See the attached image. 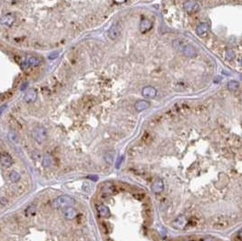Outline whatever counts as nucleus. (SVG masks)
I'll use <instances>...</instances> for the list:
<instances>
[{
  "label": "nucleus",
  "instance_id": "nucleus-11",
  "mask_svg": "<svg viewBox=\"0 0 242 241\" xmlns=\"http://www.w3.org/2000/svg\"><path fill=\"white\" fill-rule=\"evenodd\" d=\"M187 224V220L184 216H179L176 220L173 221V227L178 229H182Z\"/></svg>",
  "mask_w": 242,
  "mask_h": 241
},
{
  "label": "nucleus",
  "instance_id": "nucleus-16",
  "mask_svg": "<svg viewBox=\"0 0 242 241\" xmlns=\"http://www.w3.org/2000/svg\"><path fill=\"white\" fill-rule=\"evenodd\" d=\"M63 215H64L65 217L67 218V220H73V218H75L77 216V211L74 208L68 207L66 209L64 210Z\"/></svg>",
  "mask_w": 242,
  "mask_h": 241
},
{
  "label": "nucleus",
  "instance_id": "nucleus-8",
  "mask_svg": "<svg viewBox=\"0 0 242 241\" xmlns=\"http://www.w3.org/2000/svg\"><path fill=\"white\" fill-rule=\"evenodd\" d=\"M142 95L145 97V98H148V99H151V98H154L157 94V90L154 88V87L152 86H146L142 89Z\"/></svg>",
  "mask_w": 242,
  "mask_h": 241
},
{
  "label": "nucleus",
  "instance_id": "nucleus-18",
  "mask_svg": "<svg viewBox=\"0 0 242 241\" xmlns=\"http://www.w3.org/2000/svg\"><path fill=\"white\" fill-rule=\"evenodd\" d=\"M185 43L184 41L181 40V39H176L172 42V47L176 50V51H178L180 53H182V50L185 45Z\"/></svg>",
  "mask_w": 242,
  "mask_h": 241
},
{
  "label": "nucleus",
  "instance_id": "nucleus-27",
  "mask_svg": "<svg viewBox=\"0 0 242 241\" xmlns=\"http://www.w3.org/2000/svg\"><path fill=\"white\" fill-rule=\"evenodd\" d=\"M58 55H59V53L58 52H55V53H52L50 55H49V59L50 60H54V59H55V58H57L58 57Z\"/></svg>",
  "mask_w": 242,
  "mask_h": 241
},
{
  "label": "nucleus",
  "instance_id": "nucleus-3",
  "mask_svg": "<svg viewBox=\"0 0 242 241\" xmlns=\"http://www.w3.org/2000/svg\"><path fill=\"white\" fill-rule=\"evenodd\" d=\"M33 137L38 143H43L46 139V131L43 127H36L33 130Z\"/></svg>",
  "mask_w": 242,
  "mask_h": 241
},
{
  "label": "nucleus",
  "instance_id": "nucleus-23",
  "mask_svg": "<svg viewBox=\"0 0 242 241\" xmlns=\"http://www.w3.org/2000/svg\"><path fill=\"white\" fill-rule=\"evenodd\" d=\"M238 87H239V83L237 81H230L228 83V88L230 91H236L237 89H238Z\"/></svg>",
  "mask_w": 242,
  "mask_h": 241
},
{
  "label": "nucleus",
  "instance_id": "nucleus-28",
  "mask_svg": "<svg viewBox=\"0 0 242 241\" xmlns=\"http://www.w3.org/2000/svg\"><path fill=\"white\" fill-rule=\"evenodd\" d=\"M7 107V104H4V105H2V106H0V117L2 116V114H3V113H4V112L6 111Z\"/></svg>",
  "mask_w": 242,
  "mask_h": 241
},
{
  "label": "nucleus",
  "instance_id": "nucleus-6",
  "mask_svg": "<svg viewBox=\"0 0 242 241\" xmlns=\"http://www.w3.org/2000/svg\"><path fill=\"white\" fill-rule=\"evenodd\" d=\"M199 8H200V6L195 0H187V1L184 3V9L189 14L196 13L198 10H199Z\"/></svg>",
  "mask_w": 242,
  "mask_h": 241
},
{
  "label": "nucleus",
  "instance_id": "nucleus-21",
  "mask_svg": "<svg viewBox=\"0 0 242 241\" xmlns=\"http://www.w3.org/2000/svg\"><path fill=\"white\" fill-rule=\"evenodd\" d=\"M8 138H9V140L13 143H15L16 144L19 142V137H18L17 133H15V131H14V130H10L9 133H8Z\"/></svg>",
  "mask_w": 242,
  "mask_h": 241
},
{
  "label": "nucleus",
  "instance_id": "nucleus-25",
  "mask_svg": "<svg viewBox=\"0 0 242 241\" xmlns=\"http://www.w3.org/2000/svg\"><path fill=\"white\" fill-rule=\"evenodd\" d=\"M26 212H27V215H33V214H35V206H30V207H28Z\"/></svg>",
  "mask_w": 242,
  "mask_h": 241
},
{
  "label": "nucleus",
  "instance_id": "nucleus-12",
  "mask_svg": "<svg viewBox=\"0 0 242 241\" xmlns=\"http://www.w3.org/2000/svg\"><path fill=\"white\" fill-rule=\"evenodd\" d=\"M152 27V22L150 19L144 18L142 20L141 24H140V31L142 33H146Z\"/></svg>",
  "mask_w": 242,
  "mask_h": 241
},
{
  "label": "nucleus",
  "instance_id": "nucleus-22",
  "mask_svg": "<svg viewBox=\"0 0 242 241\" xmlns=\"http://www.w3.org/2000/svg\"><path fill=\"white\" fill-rule=\"evenodd\" d=\"M9 178H10V181H11L12 182L16 183V182H18V181H20L21 176H20V174H19L18 172H16V171H12V172L10 173Z\"/></svg>",
  "mask_w": 242,
  "mask_h": 241
},
{
  "label": "nucleus",
  "instance_id": "nucleus-31",
  "mask_svg": "<svg viewBox=\"0 0 242 241\" xmlns=\"http://www.w3.org/2000/svg\"><path fill=\"white\" fill-rule=\"evenodd\" d=\"M0 102H1V98H0Z\"/></svg>",
  "mask_w": 242,
  "mask_h": 241
},
{
  "label": "nucleus",
  "instance_id": "nucleus-29",
  "mask_svg": "<svg viewBox=\"0 0 242 241\" xmlns=\"http://www.w3.org/2000/svg\"><path fill=\"white\" fill-rule=\"evenodd\" d=\"M202 241H214V239H213L212 237H207L204 238Z\"/></svg>",
  "mask_w": 242,
  "mask_h": 241
},
{
  "label": "nucleus",
  "instance_id": "nucleus-10",
  "mask_svg": "<svg viewBox=\"0 0 242 241\" xmlns=\"http://www.w3.org/2000/svg\"><path fill=\"white\" fill-rule=\"evenodd\" d=\"M36 98H37V92L35 89H29L26 93L25 97H24V100L27 103H32V102H35Z\"/></svg>",
  "mask_w": 242,
  "mask_h": 241
},
{
  "label": "nucleus",
  "instance_id": "nucleus-19",
  "mask_svg": "<svg viewBox=\"0 0 242 241\" xmlns=\"http://www.w3.org/2000/svg\"><path fill=\"white\" fill-rule=\"evenodd\" d=\"M54 163V159L51 155L49 154H46L43 158V161H42V165L45 167V168H48L50 166H52Z\"/></svg>",
  "mask_w": 242,
  "mask_h": 241
},
{
  "label": "nucleus",
  "instance_id": "nucleus-9",
  "mask_svg": "<svg viewBox=\"0 0 242 241\" xmlns=\"http://www.w3.org/2000/svg\"><path fill=\"white\" fill-rule=\"evenodd\" d=\"M0 162H1V164L4 167L8 168L13 164L14 161H13L12 157L8 154V153L4 152V153H1V154H0Z\"/></svg>",
  "mask_w": 242,
  "mask_h": 241
},
{
  "label": "nucleus",
  "instance_id": "nucleus-15",
  "mask_svg": "<svg viewBox=\"0 0 242 241\" xmlns=\"http://www.w3.org/2000/svg\"><path fill=\"white\" fill-rule=\"evenodd\" d=\"M209 31V26L205 23H201L200 24L199 26L197 27V34L198 35H200V36H204Z\"/></svg>",
  "mask_w": 242,
  "mask_h": 241
},
{
  "label": "nucleus",
  "instance_id": "nucleus-13",
  "mask_svg": "<svg viewBox=\"0 0 242 241\" xmlns=\"http://www.w3.org/2000/svg\"><path fill=\"white\" fill-rule=\"evenodd\" d=\"M163 187H164V185H163L162 181L160 180V179H158V180H156L154 182L152 183L151 189H152L153 192H155V193H160V192H162V191L163 190Z\"/></svg>",
  "mask_w": 242,
  "mask_h": 241
},
{
  "label": "nucleus",
  "instance_id": "nucleus-20",
  "mask_svg": "<svg viewBox=\"0 0 242 241\" xmlns=\"http://www.w3.org/2000/svg\"><path fill=\"white\" fill-rule=\"evenodd\" d=\"M97 209H98V212L100 214V216L103 217H109L110 216V209L107 206L105 205H99L97 207Z\"/></svg>",
  "mask_w": 242,
  "mask_h": 241
},
{
  "label": "nucleus",
  "instance_id": "nucleus-17",
  "mask_svg": "<svg viewBox=\"0 0 242 241\" xmlns=\"http://www.w3.org/2000/svg\"><path fill=\"white\" fill-rule=\"evenodd\" d=\"M41 59H39L38 57L36 56H28L27 59V63L29 66H32V67H35V66H38L41 63Z\"/></svg>",
  "mask_w": 242,
  "mask_h": 241
},
{
  "label": "nucleus",
  "instance_id": "nucleus-4",
  "mask_svg": "<svg viewBox=\"0 0 242 241\" xmlns=\"http://www.w3.org/2000/svg\"><path fill=\"white\" fill-rule=\"evenodd\" d=\"M121 32H122V28H121L120 24L114 23V25H112L111 27H110V29L108 31V35L112 40H115L121 35Z\"/></svg>",
  "mask_w": 242,
  "mask_h": 241
},
{
  "label": "nucleus",
  "instance_id": "nucleus-24",
  "mask_svg": "<svg viewBox=\"0 0 242 241\" xmlns=\"http://www.w3.org/2000/svg\"><path fill=\"white\" fill-rule=\"evenodd\" d=\"M226 57H227V59H229V60H232V59L235 57V53H234V51H233V50H229V51L227 52V54H226Z\"/></svg>",
  "mask_w": 242,
  "mask_h": 241
},
{
  "label": "nucleus",
  "instance_id": "nucleus-30",
  "mask_svg": "<svg viewBox=\"0 0 242 241\" xmlns=\"http://www.w3.org/2000/svg\"><path fill=\"white\" fill-rule=\"evenodd\" d=\"M114 1L116 3H118V4H122V3H124L126 1V0H114Z\"/></svg>",
  "mask_w": 242,
  "mask_h": 241
},
{
  "label": "nucleus",
  "instance_id": "nucleus-7",
  "mask_svg": "<svg viewBox=\"0 0 242 241\" xmlns=\"http://www.w3.org/2000/svg\"><path fill=\"white\" fill-rule=\"evenodd\" d=\"M15 21V16L14 14L9 13V14H6L2 16L1 18V24L6 26V27H11Z\"/></svg>",
  "mask_w": 242,
  "mask_h": 241
},
{
  "label": "nucleus",
  "instance_id": "nucleus-5",
  "mask_svg": "<svg viewBox=\"0 0 242 241\" xmlns=\"http://www.w3.org/2000/svg\"><path fill=\"white\" fill-rule=\"evenodd\" d=\"M182 53L187 56V57H190V58H194L198 55V52H197V49L191 46V45H189V43H185V45L182 50Z\"/></svg>",
  "mask_w": 242,
  "mask_h": 241
},
{
  "label": "nucleus",
  "instance_id": "nucleus-1",
  "mask_svg": "<svg viewBox=\"0 0 242 241\" xmlns=\"http://www.w3.org/2000/svg\"><path fill=\"white\" fill-rule=\"evenodd\" d=\"M75 201L73 198L69 196H60L58 198L55 199L53 201V207L55 209H63L68 208L75 205Z\"/></svg>",
  "mask_w": 242,
  "mask_h": 241
},
{
  "label": "nucleus",
  "instance_id": "nucleus-26",
  "mask_svg": "<svg viewBox=\"0 0 242 241\" xmlns=\"http://www.w3.org/2000/svg\"><path fill=\"white\" fill-rule=\"evenodd\" d=\"M158 231H159V233H160L161 236H163V237L166 236V229H165L164 228L159 227V228H158Z\"/></svg>",
  "mask_w": 242,
  "mask_h": 241
},
{
  "label": "nucleus",
  "instance_id": "nucleus-14",
  "mask_svg": "<svg viewBox=\"0 0 242 241\" xmlns=\"http://www.w3.org/2000/svg\"><path fill=\"white\" fill-rule=\"evenodd\" d=\"M150 107V102H147V101H138L135 105H134V108L136 109V111L138 112H142V111H144L146 109H148Z\"/></svg>",
  "mask_w": 242,
  "mask_h": 241
},
{
  "label": "nucleus",
  "instance_id": "nucleus-2",
  "mask_svg": "<svg viewBox=\"0 0 242 241\" xmlns=\"http://www.w3.org/2000/svg\"><path fill=\"white\" fill-rule=\"evenodd\" d=\"M229 225V220L227 217L223 216H218L212 220V228L216 229H222L227 228Z\"/></svg>",
  "mask_w": 242,
  "mask_h": 241
}]
</instances>
